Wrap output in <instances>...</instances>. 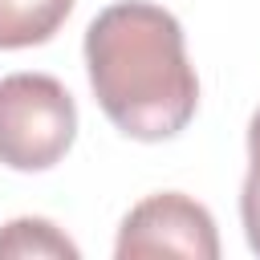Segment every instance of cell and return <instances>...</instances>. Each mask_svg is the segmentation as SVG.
Segmentation results:
<instances>
[{
    "mask_svg": "<svg viewBox=\"0 0 260 260\" xmlns=\"http://www.w3.org/2000/svg\"><path fill=\"white\" fill-rule=\"evenodd\" d=\"M85 73L102 114L134 142L175 138L199 110L183 24L150 0H118L89 20Z\"/></svg>",
    "mask_w": 260,
    "mask_h": 260,
    "instance_id": "obj_1",
    "label": "cell"
},
{
    "mask_svg": "<svg viewBox=\"0 0 260 260\" xmlns=\"http://www.w3.org/2000/svg\"><path fill=\"white\" fill-rule=\"evenodd\" d=\"M118 260L134 256H187V260H215L219 236L215 219L203 203L183 191H158L134 203L114 240Z\"/></svg>",
    "mask_w": 260,
    "mask_h": 260,
    "instance_id": "obj_3",
    "label": "cell"
},
{
    "mask_svg": "<svg viewBox=\"0 0 260 260\" xmlns=\"http://www.w3.org/2000/svg\"><path fill=\"white\" fill-rule=\"evenodd\" d=\"M240 219H244L248 248L260 256V106L248 122V175L240 187Z\"/></svg>",
    "mask_w": 260,
    "mask_h": 260,
    "instance_id": "obj_6",
    "label": "cell"
},
{
    "mask_svg": "<svg viewBox=\"0 0 260 260\" xmlns=\"http://www.w3.org/2000/svg\"><path fill=\"white\" fill-rule=\"evenodd\" d=\"M73 12V0H0V49L45 45Z\"/></svg>",
    "mask_w": 260,
    "mask_h": 260,
    "instance_id": "obj_4",
    "label": "cell"
},
{
    "mask_svg": "<svg viewBox=\"0 0 260 260\" xmlns=\"http://www.w3.org/2000/svg\"><path fill=\"white\" fill-rule=\"evenodd\" d=\"M77 138V102L49 73L0 77V162L12 171L57 167Z\"/></svg>",
    "mask_w": 260,
    "mask_h": 260,
    "instance_id": "obj_2",
    "label": "cell"
},
{
    "mask_svg": "<svg viewBox=\"0 0 260 260\" xmlns=\"http://www.w3.org/2000/svg\"><path fill=\"white\" fill-rule=\"evenodd\" d=\"M37 260V256H53V260H77V244L53 223V219H41V215H20V219H8L0 228V260Z\"/></svg>",
    "mask_w": 260,
    "mask_h": 260,
    "instance_id": "obj_5",
    "label": "cell"
}]
</instances>
